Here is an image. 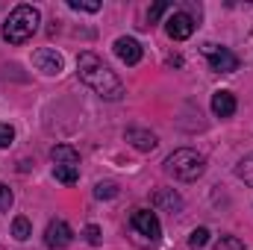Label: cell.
<instances>
[{"label": "cell", "instance_id": "cell-1", "mask_svg": "<svg viewBox=\"0 0 253 250\" xmlns=\"http://www.w3.org/2000/svg\"><path fill=\"white\" fill-rule=\"evenodd\" d=\"M77 74H80V80H83L94 94H100L103 100H121V97H124V83L115 77V71L103 62L97 53H91V50L80 53V59H77Z\"/></svg>", "mask_w": 253, "mask_h": 250}, {"label": "cell", "instance_id": "cell-2", "mask_svg": "<svg viewBox=\"0 0 253 250\" xmlns=\"http://www.w3.org/2000/svg\"><path fill=\"white\" fill-rule=\"evenodd\" d=\"M39 21H42L39 9L21 3V6H15V9L9 12V18L3 21V39H6L9 44H24V42H30L33 33L39 30Z\"/></svg>", "mask_w": 253, "mask_h": 250}, {"label": "cell", "instance_id": "cell-3", "mask_svg": "<svg viewBox=\"0 0 253 250\" xmlns=\"http://www.w3.org/2000/svg\"><path fill=\"white\" fill-rule=\"evenodd\" d=\"M165 171H168L174 180H180V183H194V180L203 177L206 159H203V153H197V150H191V147H180V150H174V153L165 159Z\"/></svg>", "mask_w": 253, "mask_h": 250}, {"label": "cell", "instance_id": "cell-4", "mask_svg": "<svg viewBox=\"0 0 253 250\" xmlns=\"http://www.w3.org/2000/svg\"><path fill=\"white\" fill-rule=\"evenodd\" d=\"M129 227H132L138 236H144L147 245H156L159 236H162L159 218H156V212H150V209H135V212L129 215Z\"/></svg>", "mask_w": 253, "mask_h": 250}, {"label": "cell", "instance_id": "cell-5", "mask_svg": "<svg viewBox=\"0 0 253 250\" xmlns=\"http://www.w3.org/2000/svg\"><path fill=\"white\" fill-rule=\"evenodd\" d=\"M203 53H206V59H209V68H212V71H218V74H233V71H239V56H236V53H230L227 47L206 44V47H203Z\"/></svg>", "mask_w": 253, "mask_h": 250}, {"label": "cell", "instance_id": "cell-6", "mask_svg": "<svg viewBox=\"0 0 253 250\" xmlns=\"http://www.w3.org/2000/svg\"><path fill=\"white\" fill-rule=\"evenodd\" d=\"M71 239H74V233H71V227L65 224L62 218H53L47 224V230H44V245L50 250H65L71 245Z\"/></svg>", "mask_w": 253, "mask_h": 250}, {"label": "cell", "instance_id": "cell-7", "mask_svg": "<svg viewBox=\"0 0 253 250\" xmlns=\"http://www.w3.org/2000/svg\"><path fill=\"white\" fill-rule=\"evenodd\" d=\"M165 33L174 39V42H186L191 33H194V18L186 12H174L168 21H165Z\"/></svg>", "mask_w": 253, "mask_h": 250}, {"label": "cell", "instance_id": "cell-8", "mask_svg": "<svg viewBox=\"0 0 253 250\" xmlns=\"http://www.w3.org/2000/svg\"><path fill=\"white\" fill-rule=\"evenodd\" d=\"M33 65H36L42 74H50V77H53V74H62L65 62H62V56H59L53 47H39V50L33 53Z\"/></svg>", "mask_w": 253, "mask_h": 250}, {"label": "cell", "instance_id": "cell-9", "mask_svg": "<svg viewBox=\"0 0 253 250\" xmlns=\"http://www.w3.org/2000/svg\"><path fill=\"white\" fill-rule=\"evenodd\" d=\"M115 56H118L124 65H138L141 62V56H144V50H141V44H138L135 39L121 36V39L115 42Z\"/></svg>", "mask_w": 253, "mask_h": 250}, {"label": "cell", "instance_id": "cell-10", "mask_svg": "<svg viewBox=\"0 0 253 250\" xmlns=\"http://www.w3.org/2000/svg\"><path fill=\"white\" fill-rule=\"evenodd\" d=\"M124 138L135 147V150H141V153H150V150H156V144H159V138H156L150 129H141V126H129L124 132Z\"/></svg>", "mask_w": 253, "mask_h": 250}, {"label": "cell", "instance_id": "cell-11", "mask_svg": "<svg viewBox=\"0 0 253 250\" xmlns=\"http://www.w3.org/2000/svg\"><path fill=\"white\" fill-rule=\"evenodd\" d=\"M212 112L218 118H233L236 115V94L233 91H215L212 94Z\"/></svg>", "mask_w": 253, "mask_h": 250}, {"label": "cell", "instance_id": "cell-12", "mask_svg": "<svg viewBox=\"0 0 253 250\" xmlns=\"http://www.w3.org/2000/svg\"><path fill=\"white\" fill-rule=\"evenodd\" d=\"M50 159L56 165H74V168H80V150H74L71 144H56L50 150Z\"/></svg>", "mask_w": 253, "mask_h": 250}, {"label": "cell", "instance_id": "cell-13", "mask_svg": "<svg viewBox=\"0 0 253 250\" xmlns=\"http://www.w3.org/2000/svg\"><path fill=\"white\" fill-rule=\"evenodd\" d=\"M153 203H156V206H165V209H171V212H180V209H183V200H180V194H174V191H159V194H153Z\"/></svg>", "mask_w": 253, "mask_h": 250}, {"label": "cell", "instance_id": "cell-14", "mask_svg": "<svg viewBox=\"0 0 253 250\" xmlns=\"http://www.w3.org/2000/svg\"><path fill=\"white\" fill-rule=\"evenodd\" d=\"M53 177L62 186H74L80 180V168H74V165H53Z\"/></svg>", "mask_w": 253, "mask_h": 250}, {"label": "cell", "instance_id": "cell-15", "mask_svg": "<svg viewBox=\"0 0 253 250\" xmlns=\"http://www.w3.org/2000/svg\"><path fill=\"white\" fill-rule=\"evenodd\" d=\"M12 236H15L18 242H27V239L33 236V224H30V218L18 215V218L12 221Z\"/></svg>", "mask_w": 253, "mask_h": 250}, {"label": "cell", "instance_id": "cell-16", "mask_svg": "<svg viewBox=\"0 0 253 250\" xmlns=\"http://www.w3.org/2000/svg\"><path fill=\"white\" fill-rule=\"evenodd\" d=\"M236 174H239V180H245V183L253 188V153H248V156L236 165Z\"/></svg>", "mask_w": 253, "mask_h": 250}, {"label": "cell", "instance_id": "cell-17", "mask_svg": "<svg viewBox=\"0 0 253 250\" xmlns=\"http://www.w3.org/2000/svg\"><path fill=\"white\" fill-rule=\"evenodd\" d=\"M94 197L97 200H112V197H118V186L115 183H97L94 186Z\"/></svg>", "mask_w": 253, "mask_h": 250}, {"label": "cell", "instance_id": "cell-18", "mask_svg": "<svg viewBox=\"0 0 253 250\" xmlns=\"http://www.w3.org/2000/svg\"><path fill=\"white\" fill-rule=\"evenodd\" d=\"M215 250H245V242H242L239 236H221L218 245H215Z\"/></svg>", "mask_w": 253, "mask_h": 250}, {"label": "cell", "instance_id": "cell-19", "mask_svg": "<svg viewBox=\"0 0 253 250\" xmlns=\"http://www.w3.org/2000/svg\"><path fill=\"white\" fill-rule=\"evenodd\" d=\"M206 242H209V230H206V227H197L189 236V248H194V250L206 248Z\"/></svg>", "mask_w": 253, "mask_h": 250}, {"label": "cell", "instance_id": "cell-20", "mask_svg": "<svg viewBox=\"0 0 253 250\" xmlns=\"http://www.w3.org/2000/svg\"><path fill=\"white\" fill-rule=\"evenodd\" d=\"M68 6L77 9V12H100V3L97 0H68Z\"/></svg>", "mask_w": 253, "mask_h": 250}, {"label": "cell", "instance_id": "cell-21", "mask_svg": "<svg viewBox=\"0 0 253 250\" xmlns=\"http://www.w3.org/2000/svg\"><path fill=\"white\" fill-rule=\"evenodd\" d=\"M15 141V129L9 124H0V147H9Z\"/></svg>", "mask_w": 253, "mask_h": 250}, {"label": "cell", "instance_id": "cell-22", "mask_svg": "<svg viewBox=\"0 0 253 250\" xmlns=\"http://www.w3.org/2000/svg\"><path fill=\"white\" fill-rule=\"evenodd\" d=\"M85 242L88 245H100V227L97 224H88L85 227Z\"/></svg>", "mask_w": 253, "mask_h": 250}, {"label": "cell", "instance_id": "cell-23", "mask_svg": "<svg viewBox=\"0 0 253 250\" xmlns=\"http://www.w3.org/2000/svg\"><path fill=\"white\" fill-rule=\"evenodd\" d=\"M9 206H12V191L9 186H0V212H9Z\"/></svg>", "mask_w": 253, "mask_h": 250}, {"label": "cell", "instance_id": "cell-24", "mask_svg": "<svg viewBox=\"0 0 253 250\" xmlns=\"http://www.w3.org/2000/svg\"><path fill=\"white\" fill-rule=\"evenodd\" d=\"M168 9V3H156V6H150V12H147V18H150V24L153 21H159V15Z\"/></svg>", "mask_w": 253, "mask_h": 250}]
</instances>
